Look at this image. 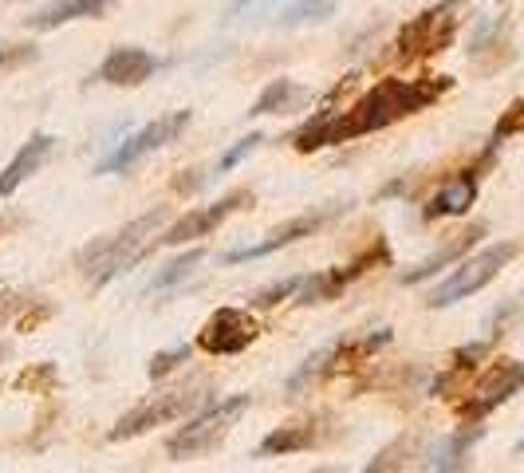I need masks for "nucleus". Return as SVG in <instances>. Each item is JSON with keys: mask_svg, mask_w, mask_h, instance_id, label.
<instances>
[{"mask_svg": "<svg viewBox=\"0 0 524 473\" xmlns=\"http://www.w3.org/2000/svg\"><path fill=\"white\" fill-rule=\"evenodd\" d=\"M446 87H450V79H426V83L422 79H383L351 111H343V115L324 111L316 123H308L296 135V150H320V146H331V142H347V138L383 131L398 119L430 107Z\"/></svg>", "mask_w": 524, "mask_h": 473, "instance_id": "obj_1", "label": "nucleus"}, {"mask_svg": "<svg viewBox=\"0 0 524 473\" xmlns=\"http://www.w3.org/2000/svg\"><path fill=\"white\" fill-rule=\"evenodd\" d=\"M162 221H166V209H150V213L134 217L131 225H123L119 233H111V237H103V241H91V245L75 257L79 269L87 272L91 280L107 284L111 276L131 269L134 261L154 245V233L162 229Z\"/></svg>", "mask_w": 524, "mask_h": 473, "instance_id": "obj_2", "label": "nucleus"}, {"mask_svg": "<svg viewBox=\"0 0 524 473\" xmlns=\"http://www.w3.org/2000/svg\"><path fill=\"white\" fill-rule=\"evenodd\" d=\"M513 257H517V245H513V241L481 249L477 257L461 261L458 269L450 272V276H446V280L426 296V304H430V308H450V304H458V300H465V296L481 292L489 280H497V272L505 269Z\"/></svg>", "mask_w": 524, "mask_h": 473, "instance_id": "obj_3", "label": "nucleus"}, {"mask_svg": "<svg viewBox=\"0 0 524 473\" xmlns=\"http://www.w3.org/2000/svg\"><path fill=\"white\" fill-rule=\"evenodd\" d=\"M249 410V395H233V399H225V403L209 406L205 414H197L190 426H182L174 438H170V458L174 462H186V458H197V454H209L233 426H237V418Z\"/></svg>", "mask_w": 524, "mask_h": 473, "instance_id": "obj_4", "label": "nucleus"}, {"mask_svg": "<svg viewBox=\"0 0 524 473\" xmlns=\"http://www.w3.org/2000/svg\"><path fill=\"white\" fill-rule=\"evenodd\" d=\"M201 403V383H186V387H170V391H158L150 395L146 403H138L131 414L119 418V426L111 430V442H127L146 434L150 426H166L174 418H186L194 406Z\"/></svg>", "mask_w": 524, "mask_h": 473, "instance_id": "obj_5", "label": "nucleus"}, {"mask_svg": "<svg viewBox=\"0 0 524 473\" xmlns=\"http://www.w3.org/2000/svg\"><path fill=\"white\" fill-rule=\"evenodd\" d=\"M190 111H170V115H158L154 123H146L142 131H134L131 138H123L119 142V150L111 154V158H103L99 162V170L95 174H127L134 170L150 150H158V146H166V142H174V138L182 135L186 127H190Z\"/></svg>", "mask_w": 524, "mask_h": 473, "instance_id": "obj_6", "label": "nucleus"}, {"mask_svg": "<svg viewBox=\"0 0 524 473\" xmlns=\"http://www.w3.org/2000/svg\"><path fill=\"white\" fill-rule=\"evenodd\" d=\"M257 336H261V328H257V320H253L249 312H241V308H217V312L205 320L197 343H201L209 355H241Z\"/></svg>", "mask_w": 524, "mask_h": 473, "instance_id": "obj_7", "label": "nucleus"}, {"mask_svg": "<svg viewBox=\"0 0 524 473\" xmlns=\"http://www.w3.org/2000/svg\"><path fill=\"white\" fill-rule=\"evenodd\" d=\"M249 202H253L249 190H233V194L217 198L213 205H201L194 213H186L182 221H174L158 241H162V245H186V241H197V237H209L225 217H233L241 205H249Z\"/></svg>", "mask_w": 524, "mask_h": 473, "instance_id": "obj_8", "label": "nucleus"}, {"mask_svg": "<svg viewBox=\"0 0 524 473\" xmlns=\"http://www.w3.org/2000/svg\"><path fill=\"white\" fill-rule=\"evenodd\" d=\"M521 387H524V363H517V359L493 363V367L481 375V383L473 387V399L465 403V414H469V418H481V414H489L493 406L513 399Z\"/></svg>", "mask_w": 524, "mask_h": 473, "instance_id": "obj_9", "label": "nucleus"}, {"mask_svg": "<svg viewBox=\"0 0 524 473\" xmlns=\"http://www.w3.org/2000/svg\"><path fill=\"white\" fill-rule=\"evenodd\" d=\"M52 150H56V138L52 135H32L24 146H20V154L4 166V174H0V198H8V194H16L48 158H52Z\"/></svg>", "mask_w": 524, "mask_h": 473, "instance_id": "obj_10", "label": "nucleus"}, {"mask_svg": "<svg viewBox=\"0 0 524 473\" xmlns=\"http://www.w3.org/2000/svg\"><path fill=\"white\" fill-rule=\"evenodd\" d=\"M158 68V60L146 52V48H115L107 60H103V68H99V79L103 83H115V87H138V83H146L150 75Z\"/></svg>", "mask_w": 524, "mask_h": 473, "instance_id": "obj_11", "label": "nucleus"}, {"mask_svg": "<svg viewBox=\"0 0 524 473\" xmlns=\"http://www.w3.org/2000/svg\"><path fill=\"white\" fill-rule=\"evenodd\" d=\"M320 225H324V213L296 217V221H288L284 229H276V233H272L268 241H261V245H249V249H233V253H225V265H237V261H261V257L276 253V249H288V245H296L300 237H312Z\"/></svg>", "mask_w": 524, "mask_h": 473, "instance_id": "obj_12", "label": "nucleus"}, {"mask_svg": "<svg viewBox=\"0 0 524 473\" xmlns=\"http://www.w3.org/2000/svg\"><path fill=\"white\" fill-rule=\"evenodd\" d=\"M446 12H450V4H446V8H434V12H422L410 28H402V40H398L402 56H414V52H438L442 44H450L454 28H442V32H438V24L454 20V16H446Z\"/></svg>", "mask_w": 524, "mask_h": 473, "instance_id": "obj_13", "label": "nucleus"}, {"mask_svg": "<svg viewBox=\"0 0 524 473\" xmlns=\"http://www.w3.org/2000/svg\"><path fill=\"white\" fill-rule=\"evenodd\" d=\"M115 0H56V4H48L44 12H36L28 24L36 28V32H52V28H60V24H71V20H87V16H103L107 8H111Z\"/></svg>", "mask_w": 524, "mask_h": 473, "instance_id": "obj_14", "label": "nucleus"}, {"mask_svg": "<svg viewBox=\"0 0 524 473\" xmlns=\"http://www.w3.org/2000/svg\"><path fill=\"white\" fill-rule=\"evenodd\" d=\"M473 202H477V178H473V174H461V178H454L450 186H442V190L430 198L426 217H430V221H434V217H458V213H465Z\"/></svg>", "mask_w": 524, "mask_h": 473, "instance_id": "obj_15", "label": "nucleus"}, {"mask_svg": "<svg viewBox=\"0 0 524 473\" xmlns=\"http://www.w3.org/2000/svg\"><path fill=\"white\" fill-rule=\"evenodd\" d=\"M481 233H485V225H473L469 233H461V237H458V241H454V245H446V249H438V253H434V257H426L422 265H414V269H410V272H402V284H422V280H430V276H434V272H438V269H446L450 261H458L461 253H465V249H469V245H473V241H477Z\"/></svg>", "mask_w": 524, "mask_h": 473, "instance_id": "obj_16", "label": "nucleus"}, {"mask_svg": "<svg viewBox=\"0 0 524 473\" xmlns=\"http://www.w3.org/2000/svg\"><path fill=\"white\" fill-rule=\"evenodd\" d=\"M477 438H481V426H477V430H461L454 438L438 442V446L430 450L426 466H430V470H461V466H465V454H469V446H473Z\"/></svg>", "mask_w": 524, "mask_h": 473, "instance_id": "obj_17", "label": "nucleus"}, {"mask_svg": "<svg viewBox=\"0 0 524 473\" xmlns=\"http://www.w3.org/2000/svg\"><path fill=\"white\" fill-rule=\"evenodd\" d=\"M328 16H335L331 0H296L272 16V28H304V24H320Z\"/></svg>", "mask_w": 524, "mask_h": 473, "instance_id": "obj_18", "label": "nucleus"}, {"mask_svg": "<svg viewBox=\"0 0 524 473\" xmlns=\"http://www.w3.org/2000/svg\"><path fill=\"white\" fill-rule=\"evenodd\" d=\"M304 99V91L292 83V79H272L268 87L261 91V99L253 103V119H261V115H272V111H288L292 103H300Z\"/></svg>", "mask_w": 524, "mask_h": 473, "instance_id": "obj_19", "label": "nucleus"}, {"mask_svg": "<svg viewBox=\"0 0 524 473\" xmlns=\"http://www.w3.org/2000/svg\"><path fill=\"white\" fill-rule=\"evenodd\" d=\"M312 442H316L312 426H280L261 442V454H296V450H308Z\"/></svg>", "mask_w": 524, "mask_h": 473, "instance_id": "obj_20", "label": "nucleus"}, {"mask_svg": "<svg viewBox=\"0 0 524 473\" xmlns=\"http://www.w3.org/2000/svg\"><path fill=\"white\" fill-rule=\"evenodd\" d=\"M201 261H205V249H190L186 257H178V261H170V265H162V269L154 272V280L146 284V292H166V288L182 284V280H186V276H190Z\"/></svg>", "mask_w": 524, "mask_h": 473, "instance_id": "obj_21", "label": "nucleus"}, {"mask_svg": "<svg viewBox=\"0 0 524 473\" xmlns=\"http://www.w3.org/2000/svg\"><path fill=\"white\" fill-rule=\"evenodd\" d=\"M331 359V347H324V351H316V355H312V359H304V367H300V371H296V375H292V379H288V395H300V391H304V387H308V379H312V383H316V379H320V371H324V363H328Z\"/></svg>", "mask_w": 524, "mask_h": 473, "instance_id": "obj_22", "label": "nucleus"}, {"mask_svg": "<svg viewBox=\"0 0 524 473\" xmlns=\"http://www.w3.org/2000/svg\"><path fill=\"white\" fill-rule=\"evenodd\" d=\"M190 359V343H178V347H170V351H158L154 359H150V379H162V375H170L178 363H186Z\"/></svg>", "mask_w": 524, "mask_h": 473, "instance_id": "obj_23", "label": "nucleus"}, {"mask_svg": "<svg viewBox=\"0 0 524 473\" xmlns=\"http://www.w3.org/2000/svg\"><path fill=\"white\" fill-rule=\"evenodd\" d=\"M261 142H264L261 135L241 138V142H237L233 150H225V154H221V162H217V170H233V166H237V162H245V158H249V154H253V150L261 146Z\"/></svg>", "mask_w": 524, "mask_h": 473, "instance_id": "obj_24", "label": "nucleus"}, {"mask_svg": "<svg viewBox=\"0 0 524 473\" xmlns=\"http://www.w3.org/2000/svg\"><path fill=\"white\" fill-rule=\"evenodd\" d=\"M296 288H300V276H292V280H284V284H272V288L257 292V300H253V304H257V308H272L276 300H284V296H288V292H296Z\"/></svg>", "mask_w": 524, "mask_h": 473, "instance_id": "obj_25", "label": "nucleus"}, {"mask_svg": "<svg viewBox=\"0 0 524 473\" xmlns=\"http://www.w3.org/2000/svg\"><path fill=\"white\" fill-rule=\"evenodd\" d=\"M261 4H272V0H237V4H233V16H245V12L261 8Z\"/></svg>", "mask_w": 524, "mask_h": 473, "instance_id": "obj_26", "label": "nucleus"}, {"mask_svg": "<svg viewBox=\"0 0 524 473\" xmlns=\"http://www.w3.org/2000/svg\"><path fill=\"white\" fill-rule=\"evenodd\" d=\"M4 355H8V343H0V359H4Z\"/></svg>", "mask_w": 524, "mask_h": 473, "instance_id": "obj_27", "label": "nucleus"}, {"mask_svg": "<svg viewBox=\"0 0 524 473\" xmlns=\"http://www.w3.org/2000/svg\"><path fill=\"white\" fill-rule=\"evenodd\" d=\"M517 454H524V438H521V442H517Z\"/></svg>", "mask_w": 524, "mask_h": 473, "instance_id": "obj_28", "label": "nucleus"}, {"mask_svg": "<svg viewBox=\"0 0 524 473\" xmlns=\"http://www.w3.org/2000/svg\"><path fill=\"white\" fill-rule=\"evenodd\" d=\"M0 64H4V48H0Z\"/></svg>", "mask_w": 524, "mask_h": 473, "instance_id": "obj_29", "label": "nucleus"}]
</instances>
